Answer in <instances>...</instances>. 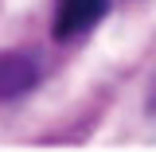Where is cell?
Segmentation results:
<instances>
[{"label":"cell","instance_id":"7a4b0ae2","mask_svg":"<svg viewBox=\"0 0 156 152\" xmlns=\"http://www.w3.org/2000/svg\"><path fill=\"white\" fill-rule=\"evenodd\" d=\"M105 8H109V0H58L51 35L55 39H74L82 31H90L98 19L105 16Z\"/></svg>","mask_w":156,"mask_h":152},{"label":"cell","instance_id":"6da1fadb","mask_svg":"<svg viewBox=\"0 0 156 152\" xmlns=\"http://www.w3.org/2000/svg\"><path fill=\"white\" fill-rule=\"evenodd\" d=\"M39 86V58L27 51H0V101H16Z\"/></svg>","mask_w":156,"mask_h":152}]
</instances>
